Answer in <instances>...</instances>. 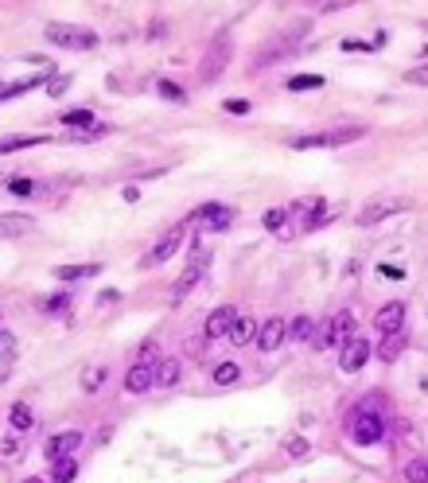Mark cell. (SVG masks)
Listing matches in <instances>:
<instances>
[{"label":"cell","instance_id":"obj_1","mask_svg":"<svg viewBox=\"0 0 428 483\" xmlns=\"http://www.w3.org/2000/svg\"><path fill=\"white\" fill-rule=\"evenodd\" d=\"M47 43L67 47V51H90V47H97V36L94 32H86V27H74V24H51L47 27Z\"/></svg>","mask_w":428,"mask_h":483},{"label":"cell","instance_id":"obj_2","mask_svg":"<svg viewBox=\"0 0 428 483\" xmlns=\"http://www.w3.org/2000/svg\"><path fill=\"white\" fill-rule=\"evenodd\" d=\"M409 207V199H401V195H374L362 211H358V226H378L381 218H390V215H397V211H405Z\"/></svg>","mask_w":428,"mask_h":483},{"label":"cell","instance_id":"obj_3","mask_svg":"<svg viewBox=\"0 0 428 483\" xmlns=\"http://www.w3.org/2000/svg\"><path fill=\"white\" fill-rule=\"evenodd\" d=\"M362 137V129L358 125H350V129H331V133H308V137H296L292 141V148H339V145H350V141H358Z\"/></svg>","mask_w":428,"mask_h":483},{"label":"cell","instance_id":"obj_4","mask_svg":"<svg viewBox=\"0 0 428 483\" xmlns=\"http://www.w3.org/2000/svg\"><path fill=\"white\" fill-rule=\"evenodd\" d=\"M206 269H211V250L195 246V250H191V261H187V273H183V281L171 289V296H176V301H183V296H187V292L202 281V273H206Z\"/></svg>","mask_w":428,"mask_h":483},{"label":"cell","instance_id":"obj_5","mask_svg":"<svg viewBox=\"0 0 428 483\" xmlns=\"http://www.w3.org/2000/svg\"><path fill=\"white\" fill-rule=\"evenodd\" d=\"M350 327H355L350 312H339L335 320H327V324L320 327V335H316V347H320V351H327V347H343L346 339H350Z\"/></svg>","mask_w":428,"mask_h":483},{"label":"cell","instance_id":"obj_6","mask_svg":"<svg viewBox=\"0 0 428 483\" xmlns=\"http://www.w3.org/2000/svg\"><path fill=\"white\" fill-rule=\"evenodd\" d=\"M183 238H187V222H179V226H171V230H167L164 238L156 242V250H152L148 257H144L141 266H144V269H148V266H164L167 257H176V254H179Z\"/></svg>","mask_w":428,"mask_h":483},{"label":"cell","instance_id":"obj_7","mask_svg":"<svg viewBox=\"0 0 428 483\" xmlns=\"http://www.w3.org/2000/svg\"><path fill=\"white\" fill-rule=\"evenodd\" d=\"M230 222H234V211L222 203H206L187 218V226H199V230H226Z\"/></svg>","mask_w":428,"mask_h":483},{"label":"cell","instance_id":"obj_8","mask_svg":"<svg viewBox=\"0 0 428 483\" xmlns=\"http://www.w3.org/2000/svg\"><path fill=\"white\" fill-rule=\"evenodd\" d=\"M292 215H300V226L308 234V230H320V226L331 222V207L323 203V199H300V203L292 207Z\"/></svg>","mask_w":428,"mask_h":483},{"label":"cell","instance_id":"obj_9","mask_svg":"<svg viewBox=\"0 0 428 483\" xmlns=\"http://www.w3.org/2000/svg\"><path fill=\"white\" fill-rule=\"evenodd\" d=\"M366 359H370V343L362 335H350L343 343V351H339V366H343L346 375L362 370V366H366Z\"/></svg>","mask_w":428,"mask_h":483},{"label":"cell","instance_id":"obj_10","mask_svg":"<svg viewBox=\"0 0 428 483\" xmlns=\"http://www.w3.org/2000/svg\"><path fill=\"white\" fill-rule=\"evenodd\" d=\"M350 436H355V445H378V440H381V421H378V413L358 410L355 421H350Z\"/></svg>","mask_w":428,"mask_h":483},{"label":"cell","instance_id":"obj_11","mask_svg":"<svg viewBox=\"0 0 428 483\" xmlns=\"http://www.w3.org/2000/svg\"><path fill=\"white\" fill-rule=\"evenodd\" d=\"M285 335H288V324L281 320V316H273V320H265V324L257 327V339H253V343H257L261 351H276L281 343H285Z\"/></svg>","mask_w":428,"mask_h":483},{"label":"cell","instance_id":"obj_12","mask_svg":"<svg viewBox=\"0 0 428 483\" xmlns=\"http://www.w3.org/2000/svg\"><path fill=\"white\" fill-rule=\"evenodd\" d=\"M401 324H405V304L401 301H390L378 316H374V327H378L381 335H397Z\"/></svg>","mask_w":428,"mask_h":483},{"label":"cell","instance_id":"obj_13","mask_svg":"<svg viewBox=\"0 0 428 483\" xmlns=\"http://www.w3.org/2000/svg\"><path fill=\"white\" fill-rule=\"evenodd\" d=\"M226 59H230V36L222 32V36L214 39L211 55H206V67H202V78H206V82H211V78H218V74H222V67H226Z\"/></svg>","mask_w":428,"mask_h":483},{"label":"cell","instance_id":"obj_14","mask_svg":"<svg viewBox=\"0 0 428 483\" xmlns=\"http://www.w3.org/2000/svg\"><path fill=\"white\" fill-rule=\"evenodd\" d=\"M148 386H156V366L152 362H136L129 375H125V390L129 394H144Z\"/></svg>","mask_w":428,"mask_h":483},{"label":"cell","instance_id":"obj_15","mask_svg":"<svg viewBox=\"0 0 428 483\" xmlns=\"http://www.w3.org/2000/svg\"><path fill=\"white\" fill-rule=\"evenodd\" d=\"M234 320H238V308H230V304L218 308V312H211V320H206V339H226Z\"/></svg>","mask_w":428,"mask_h":483},{"label":"cell","instance_id":"obj_16","mask_svg":"<svg viewBox=\"0 0 428 483\" xmlns=\"http://www.w3.org/2000/svg\"><path fill=\"white\" fill-rule=\"evenodd\" d=\"M78 445H82V433H74V429L71 433H59V436H51L47 440V456L51 460H67Z\"/></svg>","mask_w":428,"mask_h":483},{"label":"cell","instance_id":"obj_17","mask_svg":"<svg viewBox=\"0 0 428 483\" xmlns=\"http://www.w3.org/2000/svg\"><path fill=\"white\" fill-rule=\"evenodd\" d=\"M230 343H234V347H241V343H253V339H257V324H253L250 316H238V320H234V327H230Z\"/></svg>","mask_w":428,"mask_h":483},{"label":"cell","instance_id":"obj_18","mask_svg":"<svg viewBox=\"0 0 428 483\" xmlns=\"http://www.w3.org/2000/svg\"><path fill=\"white\" fill-rule=\"evenodd\" d=\"M32 230V218L27 215H0V238H20Z\"/></svg>","mask_w":428,"mask_h":483},{"label":"cell","instance_id":"obj_19","mask_svg":"<svg viewBox=\"0 0 428 483\" xmlns=\"http://www.w3.org/2000/svg\"><path fill=\"white\" fill-rule=\"evenodd\" d=\"M265 230H273L276 238H288L292 230H288V211H281V207H273V211H265Z\"/></svg>","mask_w":428,"mask_h":483},{"label":"cell","instance_id":"obj_20","mask_svg":"<svg viewBox=\"0 0 428 483\" xmlns=\"http://www.w3.org/2000/svg\"><path fill=\"white\" fill-rule=\"evenodd\" d=\"M62 125L74 129V133H86V129H94V113L90 109H71V113H62Z\"/></svg>","mask_w":428,"mask_h":483},{"label":"cell","instance_id":"obj_21","mask_svg":"<svg viewBox=\"0 0 428 483\" xmlns=\"http://www.w3.org/2000/svg\"><path fill=\"white\" fill-rule=\"evenodd\" d=\"M401 351H405V335L397 331V335H385V343L378 347V359L381 362H397L401 359Z\"/></svg>","mask_w":428,"mask_h":483},{"label":"cell","instance_id":"obj_22","mask_svg":"<svg viewBox=\"0 0 428 483\" xmlns=\"http://www.w3.org/2000/svg\"><path fill=\"white\" fill-rule=\"evenodd\" d=\"M102 266H59L55 269V277L59 281H82V277H97Z\"/></svg>","mask_w":428,"mask_h":483},{"label":"cell","instance_id":"obj_23","mask_svg":"<svg viewBox=\"0 0 428 483\" xmlns=\"http://www.w3.org/2000/svg\"><path fill=\"white\" fill-rule=\"evenodd\" d=\"M179 382V359H164L156 366V386H176Z\"/></svg>","mask_w":428,"mask_h":483},{"label":"cell","instance_id":"obj_24","mask_svg":"<svg viewBox=\"0 0 428 483\" xmlns=\"http://www.w3.org/2000/svg\"><path fill=\"white\" fill-rule=\"evenodd\" d=\"M39 82H43V74H36V78H24V82H12V86H0V102H8V97L27 94V90H36Z\"/></svg>","mask_w":428,"mask_h":483},{"label":"cell","instance_id":"obj_25","mask_svg":"<svg viewBox=\"0 0 428 483\" xmlns=\"http://www.w3.org/2000/svg\"><path fill=\"white\" fill-rule=\"evenodd\" d=\"M238 378H241L238 362H218V370H214V382H218V386H234Z\"/></svg>","mask_w":428,"mask_h":483},{"label":"cell","instance_id":"obj_26","mask_svg":"<svg viewBox=\"0 0 428 483\" xmlns=\"http://www.w3.org/2000/svg\"><path fill=\"white\" fill-rule=\"evenodd\" d=\"M8 417H12V429H16V433H27V429H32V421H36L24 401H20V405H12V413H8Z\"/></svg>","mask_w":428,"mask_h":483},{"label":"cell","instance_id":"obj_27","mask_svg":"<svg viewBox=\"0 0 428 483\" xmlns=\"http://www.w3.org/2000/svg\"><path fill=\"white\" fill-rule=\"evenodd\" d=\"M47 137H4L0 141V152H16V148H32V145H43Z\"/></svg>","mask_w":428,"mask_h":483},{"label":"cell","instance_id":"obj_28","mask_svg":"<svg viewBox=\"0 0 428 483\" xmlns=\"http://www.w3.org/2000/svg\"><path fill=\"white\" fill-rule=\"evenodd\" d=\"M74 475H78V464H74L71 456H67V460H55V483H71Z\"/></svg>","mask_w":428,"mask_h":483},{"label":"cell","instance_id":"obj_29","mask_svg":"<svg viewBox=\"0 0 428 483\" xmlns=\"http://www.w3.org/2000/svg\"><path fill=\"white\" fill-rule=\"evenodd\" d=\"M405 480H409V483H428V460H413V464H405Z\"/></svg>","mask_w":428,"mask_h":483},{"label":"cell","instance_id":"obj_30","mask_svg":"<svg viewBox=\"0 0 428 483\" xmlns=\"http://www.w3.org/2000/svg\"><path fill=\"white\" fill-rule=\"evenodd\" d=\"M320 86H323L320 74H296V78L288 82V90H320Z\"/></svg>","mask_w":428,"mask_h":483},{"label":"cell","instance_id":"obj_31","mask_svg":"<svg viewBox=\"0 0 428 483\" xmlns=\"http://www.w3.org/2000/svg\"><path fill=\"white\" fill-rule=\"evenodd\" d=\"M288 335L296 339V343L311 339V320H308V316H300V320H292V327H288Z\"/></svg>","mask_w":428,"mask_h":483},{"label":"cell","instance_id":"obj_32","mask_svg":"<svg viewBox=\"0 0 428 483\" xmlns=\"http://www.w3.org/2000/svg\"><path fill=\"white\" fill-rule=\"evenodd\" d=\"M8 191L24 199V195H36V183L27 180V176H12V180H8Z\"/></svg>","mask_w":428,"mask_h":483},{"label":"cell","instance_id":"obj_33","mask_svg":"<svg viewBox=\"0 0 428 483\" xmlns=\"http://www.w3.org/2000/svg\"><path fill=\"white\" fill-rule=\"evenodd\" d=\"M156 90H160V97H167V102H187V94H183L176 82H160Z\"/></svg>","mask_w":428,"mask_h":483},{"label":"cell","instance_id":"obj_34","mask_svg":"<svg viewBox=\"0 0 428 483\" xmlns=\"http://www.w3.org/2000/svg\"><path fill=\"white\" fill-rule=\"evenodd\" d=\"M405 78H409L413 86H428V62H425V67H413V71L405 74Z\"/></svg>","mask_w":428,"mask_h":483},{"label":"cell","instance_id":"obj_35","mask_svg":"<svg viewBox=\"0 0 428 483\" xmlns=\"http://www.w3.org/2000/svg\"><path fill=\"white\" fill-rule=\"evenodd\" d=\"M102 382H106V366H97V370H90V378H82L86 390H97Z\"/></svg>","mask_w":428,"mask_h":483},{"label":"cell","instance_id":"obj_36","mask_svg":"<svg viewBox=\"0 0 428 483\" xmlns=\"http://www.w3.org/2000/svg\"><path fill=\"white\" fill-rule=\"evenodd\" d=\"M67 304H71V301H67V296H51V301L43 304V308H47L51 316H59V312H67Z\"/></svg>","mask_w":428,"mask_h":483},{"label":"cell","instance_id":"obj_37","mask_svg":"<svg viewBox=\"0 0 428 483\" xmlns=\"http://www.w3.org/2000/svg\"><path fill=\"white\" fill-rule=\"evenodd\" d=\"M226 109H230V113H250V102H246V97H241V102H238V97H230Z\"/></svg>","mask_w":428,"mask_h":483},{"label":"cell","instance_id":"obj_38","mask_svg":"<svg viewBox=\"0 0 428 483\" xmlns=\"http://www.w3.org/2000/svg\"><path fill=\"white\" fill-rule=\"evenodd\" d=\"M288 452L292 456H308V440H288Z\"/></svg>","mask_w":428,"mask_h":483},{"label":"cell","instance_id":"obj_39","mask_svg":"<svg viewBox=\"0 0 428 483\" xmlns=\"http://www.w3.org/2000/svg\"><path fill=\"white\" fill-rule=\"evenodd\" d=\"M156 359V343H144L141 347V362H152Z\"/></svg>","mask_w":428,"mask_h":483},{"label":"cell","instance_id":"obj_40","mask_svg":"<svg viewBox=\"0 0 428 483\" xmlns=\"http://www.w3.org/2000/svg\"><path fill=\"white\" fill-rule=\"evenodd\" d=\"M67 90V78H51V97H59Z\"/></svg>","mask_w":428,"mask_h":483},{"label":"cell","instance_id":"obj_41","mask_svg":"<svg viewBox=\"0 0 428 483\" xmlns=\"http://www.w3.org/2000/svg\"><path fill=\"white\" fill-rule=\"evenodd\" d=\"M378 273H381V277H393V281H401V277H405L401 269H393V266H381Z\"/></svg>","mask_w":428,"mask_h":483},{"label":"cell","instance_id":"obj_42","mask_svg":"<svg viewBox=\"0 0 428 483\" xmlns=\"http://www.w3.org/2000/svg\"><path fill=\"white\" fill-rule=\"evenodd\" d=\"M24 483H43V480H24Z\"/></svg>","mask_w":428,"mask_h":483},{"label":"cell","instance_id":"obj_43","mask_svg":"<svg viewBox=\"0 0 428 483\" xmlns=\"http://www.w3.org/2000/svg\"><path fill=\"white\" fill-rule=\"evenodd\" d=\"M425 27H428V24H425Z\"/></svg>","mask_w":428,"mask_h":483}]
</instances>
